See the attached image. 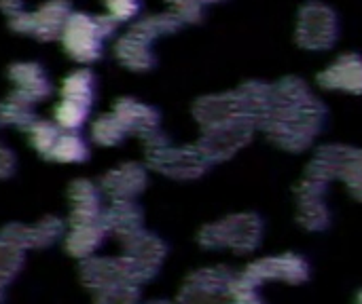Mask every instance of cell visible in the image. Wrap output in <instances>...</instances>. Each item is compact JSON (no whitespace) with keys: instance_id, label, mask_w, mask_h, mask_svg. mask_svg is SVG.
Wrapping results in <instances>:
<instances>
[{"instance_id":"cell-1","label":"cell","mask_w":362,"mask_h":304,"mask_svg":"<svg viewBox=\"0 0 362 304\" xmlns=\"http://www.w3.org/2000/svg\"><path fill=\"white\" fill-rule=\"evenodd\" d=\"M297 38L308 49L331 47L337 38V19L322 4H308L299 15Z\"/></svg>"},{"instance_id":"cell-2","label":"cell","mask_w":362,"mask_h":304,"mask_svg":"<svg viewBox=\"0 0 362 304\" xmlns=\"http://www.w3.org/2000/svg\"><path fill=\"white\" fill-rule=\"evenodd\" d=\"M318 80L327 89H346L352 93H362V57L354 53L339 57L318 76Z\"/></svg>"},{"instance_id":"cell-3","label":"cell","mask_w":362,"mask_h":304,"mask_svg":"<svg viewBox=\"0 0 362 304\" xmlns=\"http://www.w3.org/2000/svg\"><path fill=\"white\" fill-rule=\"evenodd\" d=\"M108 6H110V11H112L115 17L127 19V17H132V15L138 13L140 2L138 0H108Z\"/></svg>"},{"instance_id":"cell-4","label":"cell","mask_w":362,"mask_h":304,"mask_svg":"<svg viewBox=\"0 0 362 304\" xmlns=\"http://www.w3.org/2000/svg\"><path fill=\"white\" fill-rule=\"evenodd\" d=\"M199 2H208V0H199Z\"/></svg>"},{"instance_id":"cell-5","label":"cell","mask_w":362,"mask_h":304,"mask_svg":"<svg viewBox=\"0 0 362 304\" xmlns=\"http://www.w3.org/2000/svg\"><path fill=\"white\" fill-rule=\"evenodd\" d=\"M361 304H362V303H361Z\"/></svg>"}]
</instances>
